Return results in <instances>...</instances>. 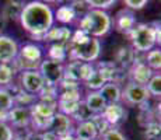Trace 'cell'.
<instances>
[{"instance_id":"f1b7e54d","label":"cell","mask_w":161,"mask_h":140,"mask_svg":"<svg viewBox=\"0 0 161 140\" xmlns=\"http://www.w3.org/2000/svg\"><path fill=\"white\" fill-rule=\"evenodd\" d=\"M105 83H107V81H105V80L103 79V76H101V74L98 73V71L95 70V67H94L92 74L83 84L86 86V88H87L88 91H98V90H100Z\"/></svg>"},{"instance_id":"9c48e42d","label":"cell","mask_w":161,"mask_h":140,"mask_svg":"<svg viewBox=\"0 0 161 140\" xmlns=\"http://www.w3.org/2000/svg\"><path fill=\"white\" fill-rule=\"evenodd\" d=\"M18 86L30 94L38 95V92L45 86V80L42 77V74L39 73V70H24L20 71Z\"/></svg>"},{"instance_id":"5bb4252c","label":"cell","mask_w":161,"mask_h":140,"mask_svg":"<svg viewBox=\"0 0 161 140\" xmlns=\"http://www.w3.org/2000/svg\"><path fill=\"white\" fill-rule=\"evenodd\" d=\"M103 116L107 119L112 127H118L120 123H123L128 119V109L122 102H116V104H108L103 111Z\"/></svg>"},{"instance_id":"4316f807","label":"cell","mask_w":161,"mask_h":140,"mask_svg":"<svg viewBox=\"0 0 161 140\" xmlns=\"http://www.w3.org/2000/svg\"><path fill=\"white\" fill-rule=\"evenodd\" d=\"M146 88L150 94V97H153L154 99H160L161 95V74L160 71H156V73L151 76V79L148 80V83L146 84Z\"/></svg>"},{"instance_id":"4fadbf2b","label":"cell","mask_w":161,"mask_h":140,"mask_svg":"<svg viewBox=\"0 0 161 140\" xmlns=\"http://www.w3.org/2000/svg\"><path fill=\"white\" fill-rule=\"evenodd\" d=\"M7 123L11 127H15V129H28L31 125L30 108L14 105L7 112Z\"/></svg>"},{"instance_id":"8fae6325","label":"cell","mask_w":161,"mask_h":140,"mask_svg":"<svg viewBox=\"0 0 161 140\" xmlns=\"http://www.w3.org/2000/svg\"><path fill=\"white\" fill-rule=\"evenodd\" d=\"M137 24L136 21V15L135 11L129 10V8H122L115 14V17L112 18V27L115 28L118 32L128 36L130 34V31L135 28V25Z\"/></svg>"},{"instance_id":"1f68e13d","label":"cell","mask_w":161,"mask_h":140,"mask_svg":"<svg viewBox=\"0 0 161 140\" xmlns=\"http://www.w3.org/2000/svg\"><path fill=\"white\" fill-rule=\"evenodd\" d=\"M92 112L88 109L87 107H86V104L83 102V99H81V102H80V105L77 107V109L73 112V115L70 118L73 119V122H84V120H90L92 118Z\"/></svg>"},{"instance_id":"5b68a950","label":"cell","mask_w":161,"mask_h":140,"mask_svg":"<svg viewBox=\"0 0 161 140\" xmlns=\"http://www.w3.org/2000/svg\"><path fill=\"white\" fill-rule=\"evenodd\" d=\"M58 111L56 105L48 104L44 101H36L35 104H32L30 107V114H31V125L30 129L32 130H48L49 125L52 122V116L55 115V112Z\"/></svg>"},{"instance_id":"30bf717a","label":"cell","mask_w":161,"mask_h":140,"mask_svg":"<svg viewBox=\"0 0 161 140\" xmlns=\"http://www.w3.org/2000/svg\"><path fill=\"white\" fill-rule=\"evenodd\" d=\"M154 73H156V71H153L146 64L144 58H139V53L136 56L133 64L128 69L129 81H133L136 84H142V86H146Z\"/></svg>"},{"instance_id":"2e32d148","label":"cell","mask_w":161,"mask_h":140,"mask_svg":"<svg viewBox=\"0 0 161 140\" xmlns=\"http://www.w3.org/2000/svg\"><path fill=\"white\" fill-rule=\"evenodd\" d=\"M94 67L107 83L115 81L120 84V81L123 80V71L125 70L119 69L114 62H97V63H94Z\"/></svg>"},{"instance_id":"ba28073f","label":"cell","mask_w":161,"mask_h":140,"mask_svg":"<svg viewBox=\"0 0 161 140\" xmlns=\"http://www.w3.org/2000/svg\"><path fill=\"white\" fill-rule=\"evenodd\" d=\"M94 71V63H86L79 60H69L64 63V77L77 83H84Z\"/></svg>"},{"instance_id":"7c38bea8","label":"cell","mask_w":161,"mask_h":140,"mask_svg":"<svg viewBox=\"0 0 161 140\" xmlns=\"http://www.w3.org/2000/svg\"><path fill=\"white\" fill-rule=\"evenodd\" d=\"M49 130L55 133L56 137H63L66 135H70L74 130V122L69 115H64L62 112L56 111L52 116V122L49 125Z\"/></svg>"},{"instance_id":"e575fe53","label":"cell","mask_w":161,"mask_h":140,"mask_svg":"<svg viewBox=\"0 0 161 140\" xmlns=\"http://www.w3.org/2000/svg\"><path fill=\"white\" fill-rule=\"evenodd\" d=\"M84 3L88 6V8H95V10H105L111 8L116 3V0H84Z\"/></svg>"},{"instance_id":"d4e9b609","label":"cell","mask_w":161,"mask_h":140,"mask_svg":"<svg viewBox=\"0 0 161 140\" xmlns=\"http://www.w3.org/2000/svg\"><path fill=\"white\" fill-rule=\"evenodd\" d=\"M13 101H14V105L30 108L31 105L35 104V102L38 101V97H36V95H34V94H30V92H27V91H24L23 88H20L13 95Z\"/></svg>"},{"instance_id":"277c9868","label":"cell","mask_w":161,"mask_h":140,"mask_svg":"<svg viewBox=\"0 0 161 140\" xmlns=\"http://www.w3.org/2000/svg\"><path fill=\"white\" fill-rule=\"evenodd\" d=\"M128 36L130 39V46L137 53H147L157 45L156 31H154L153 24H136Z\"/></svg>"},{"instance_id":"ffe728a7","label":"cell","mask_w":161,"mask_h":140,"mask_svg":"<svg viewBox=\"0 0 161 140\" xmlns=\"http://www.w3.org/2000/svg\"><path fill=\"white\" fill-rule=\"evenodd\" d=\"M73 135L79 140H95L100 139L97 132V127L92 123V120H84V122H79L74 126Z\"/></svg>"},{"instance_id":"6da1fadb","label":"cell","mask_w":161,"mask_h":140,"mask_svg":"<svg viewBox=\"0 0 161 140\" xmlns=\"http://www.w3.org/2000/svg\"><path fill=\"white\" fill-rule=\"evenodd\" d=\"M18 21L34 41H42V35L55 24L53 10L49 4L32 0L25 3Z\"/></svg>"},{"instance_id":"8992f818","label":"cell","mask_w":161,"mask_h":140,"mask_svg":"<svg viewBox=\"0 0 161 140\" xmlns=\"http://www.w3.org/2000/svg\"><path fill=\"white\" fill-rule=\"evenodd\" d=\"M150 94H148L146 86L142 84H136L133 81H128L125 87H122V97H120V102L125 107H139L143 104L144 101L150 99Z\"/></svg>"},{"instance_id":"7a4b0ae2","label":"cell","mask_w":161,"mask_h":140,"mask_svg":"<svg viewBox=\"0 0 161 140\" xmlns=\"http://www.w3.org/2000/svg\"><path fill=\"white\" fill-rule=\"evenodd\" d=\"M79 28L94 38H103L112 30V17L105 10H90L80 18Z\"/></svg>"},{"instance_id":"3957f363","label":"cell","mask_w":161,"mask_h":140,"mask_svg":"<svg viewBox=\"0 0 161 140\" xmlns=\"http://www.w3.org/2000/svg\"><path fill=\"white\" fill-rule=\"evenodd\" d=\"M103 43L98 38L87 36L79 43H67V59L86 63H94L100 59Z\"/></svg>"},{"instance_id":"836d02e7","label":"cell","mask_w":161,"mask_h":140,"mask_svg":"<svg viewBox=\"0 0 161 140\" xmlns=\"http://www.w3.org/2000/svg\"><path fill=\"white\" fill-rule=\"evenodd\" d=\"M91 120H92V123L95 125V127H97V132H98V136H103L105 132H107L109 127H112L109 125V123L107 122V119L103 116L101 114H94L92 115V118H91Z\"/></svg>"},{"instance_id":"484cf974","label":"cell","mask_w":161,"mask_h":140,"mask_svg":"<svg viewBox=\"0 0 161 140\" xmlns=\"http://www.w3.org/2000/svg\"><path fill=\"white\" fill-rule=\"evenodd\" d=\"M144 62L153 71H160L161 69V51L160 48H153L144 53Z\"/></svg>"},{"instance_id":"8d00e7d4","label":"cell","mask_w":161,"mask_h":140,"mask_svg":"<svg viewBox=\"0 0 161 140\" xmlns=\"http://www.w3.org/2000/svg\"><path fill=\"white\" fill-rule=\"evenodd\" d=\"M69 6L73 8L74 14H76V18H79V20L90 10L88 6L84 3V0H74V2H72V4H69Z\"/></svg>"},{"instance_id":"d6986e66","label":"cell","mask_w":161,"mask_h":140,"mask_svg":"<svg viewBox=\"0 0 161 140\" xmlns=\"http://www.w3.org/2000/svg\"><path fill=\"white\" fill-rule=\"evenodd\" d=\"M24 6L25 0H6L0 13L6 21H18Z\"/></svg>"},{"instance_id":"e0dca14e","label":"cell","mask_w":161,"mask_h":140,"mask_svg":"<svg viewBox=\"0 0 161 140\" xmlns=\"http://www.w3.org/2000/svg\"><path fill=\"white\" fill-rule=\"evenodd\" d=\"M72 36V30L66 25H52L48 31L42 35V41L51 43H63L67 45Z\"/></svg>"},{"instance_id":"7402d4cb","label":"cell","mask_w":161,"mask_h":140,"mask_svg":"<svg viewBox=\"0 0 161 140\" xmlns=\"http://www.w3.org/2000/svg\"><path fill=\"white\" fill-rule=\"evenodd\" d=\"M83 102L92 114H103L105 107L108 105L98 91H88L86 94V97L83 98Z\"/></svg>"},{"instance_id":"b9f144b4","label":"cell","mask_w":161,"mask_h":140,"mask_svg":"<svg viewBox=\"0 0 161 140\" xmlns=\"http://www.w3.org/2000/svg\"><path fill=\"white\" fill-rule=\"evenodd\" d=\"M13 140H28V137L25 135H15Z\"/></svg>"},{"instance_id":"52a82bcc","label":"cell","mask_w":161,"mask_h":140,"mask_svg":"<svg viewBox=\"0 0 161 140\" xmlns=\"http://www.w3.org/2000/svg\"><path fill=\"white\" fill-rule=\"evenodd\" d=\"M38 70L42 74V77H44L45 83L48 84L58 86L64 77V63L52 60V59H48V58H44L41 60Z\"/></svg>"},{"instance_id":"ee69618b","label":"cell","mask_w":161,"mask_h":140,"mask_svg":"<svg viewBox=\"0 0 161 140\" xmlns=\"http://www.w3.org/2000/svg\"><path fill=\"white\" fill-rule=\"evenodd\" d=\"M95 140H101V139H95Z\"/></svg>"},{"instance_id":"ab89813d","label":"cell","mask_w":161,"mask_h":140,"mask_svg":"<svg viewBox=\"0 0 161 140\" xmlns=\"http://www.w3.org/2000/svg\"><path fill=\"white\" fill-rule=\"evenodd\" d=\"M6 23L7 21L3 18V15H2V13H0V35L3 34V30H4V27H6Z\"/></svg>"},{"instance_id":"83f0119b","label":"cell","mask_w":161,"mask_h":140,"mask_svg":"<svg viewBox=\"0 0 161 140\" xmlns=\"http://www.w3.org/2000/svg\"><path fill=\"white\" fill-rule=\"evenodd\" d=\"M144 127V140H160L161 139V125L160 120L148 122Z\"/></svg>"},{"instance_id":"f35d334b","label":"cell","mask_w":161,"mask_h":140,"mask_svg":"<svg viewBox=\"0 0 161 140\" xmlns=\"http://www.w3.org/2000/svg\"><path fill=\"white\" fill-rule=\"evenodd\" d=\"M122 2L126 8H129V10H132V11H137V10H142V8L146 7L150 0H122Z\"/></svg>"},{"instance_id":"cb8c5ba5","label":"cell","mask_w":161,"mask_h":140,"mask_svg":"<svg viewBox=\"0 0 161 140\" xmlns=\"http://www.w3.org/2000/svg\"><path fill=\"white\" fill-rule=\"evenodd\" d=\"M48 59L64 63L67 60V45H63V43H51L48 48Z\"/></svg>"},{"instance_id":"d590c367","label":"cell","mask_w":161,"mask_h":140,"mask_svg":"<svg viewBox=\"0 0 161 140\" xmlns=\"http://www.w3.org/2000/svg\"><path fill=\"white\" fill-rule=\"evenodd\" d=\"M100 139L101 140H128V137L122 133V130L118 129V127H109Z\"/></svg>"},{"instance_id":"74e56055","label":"cell","mask_w":161,"mask_h":140,"mask_svg":"<svg viewBox=\"0 0 161 140\" xmlns=\"http://www.w3.org/2000/svg\"><path fill=\"white\" fill-rule=\"evenodd\" d=\"M15 136L14 129L8 123L0 122V140H13Z\"/></svg>"},{"instance_id":"d6a6232c","label":"cell","mask_w":161,"mask_h":140,"mask_svg":"<svg viewBox=\"0 0 161 140\" xmlns=\"http://www.w3.org/2000/svg\"><path fill=\"white\" fill-rule=\"evenodd\" d=\"M14 107L13 97L10 95V92L4 88L0 87V111H10Z\"/></svg>"},{"instance_id":"4dcf8cb0","label":"cell","mask_w":161,"mask_h":140,"mask_svg":"<svg viewBox=\"0 0 161 140\" xmlns=\"http://www.w3.org/2000/svg\"><path fill=\"white\" fill-rule=\"evenodd\" d=\"M80 102H81V99L80 101H73V99H58V111L62 112V114L64 115H69V116H72L73 112L77 109V107L80 105Z\"/></svg>"},{"instance_id":"60d3db41","label":"cell","mask_w":161,"mask_h":140,"mask_svg":"<svg viewBox=\"0 0 161 140\" xmlns=\"http://www.w3.org/2000/svg\"><path fill=\"white\" fill-rule=\"evenodd\" d=\"M58 140H77V137L73 133H70V135H66V136H63V137H58Z\"/></svg>"},{"instance_id":"9a60e30c","label":"cell","mask_w":161,"mask_h":140,"mask_svg":"<svg viewBox=\"0 0 161 140\" xmlns=\"http://www.w3.org/2000/svg\"><path fill=\"white\" fill-rule=\"evenodd\" d=\"M18 42L10 35H0V63H11L18 55Z\"/></svg>"},{"instance_id":"603a6c76","label":"cell","mask_w":161,"mask_h":140,"mask_svg":"<svg viewBox=\"0 0 161 140\" xmlns=\"http://www.w3.org/2000/svg\"><path fill=\"white\" fill-rule=\"evenodd\" d=\"M53 17L55 21L63 24V25H67V24H72L76 20V14H74L73 8L70 7L69 4H60L58 7L56 11H53Z\"/></svg>"},{"instance_id":"44dd1931","label":"cell","mask_w":161,"mask_h":140,"mask_svg":"<svg viewBox=\"0 0 161 140\" xmlns=\"http://www.w3.org/2000/svg\"><path fill=\"white\" fill-rule=\"evenodd\" d=\"M98 92L101 94V97L105 99L107 104H116V102H120V97H122V87H120L119 83L115 81H109L105 83Z\"/></svg>"},{"instance_id":"f546056e","label":"cell","mask_w":161,"mask_h":140,"mask_svg":"<svg viewBox=\"0 0 161 140\" xmlns=\"http://www.w3.org/2000/svg\"><path fill=\"white\" fill-rule=\"evenodd\" d=\"M14 70L10 63H0V87H6L14 80Z\"/></svg>"},{"instance_id":"7bdbcfd3","label":"cell","mask_w":161,"mask_h":140,"mask_svg":"<svg viewBox=\"0 0 161 140\" xmlns=\"http://www.w3.org/2000/svg\"><path fill=\"white\" fill-rule=\"evenodd\" d=\"M39 2L45 3V4H53V3H59V0H39Z\"/></svg>"},{"instance_id":"ac0fdd59","label":"cell","mask_w":161,"mask_h":140,"mask_svg":"<svg viewBox=\"0 0 161 140\" xmlns=\"http://www.w3.org/2000/svg\"><path fill=\"white\" fill-rule=\"evenodd\" d=\"M136 56H137V52H135V49L132 48L130 45H122L115 51L114 53V63L116 64L119 69L126 70L133 64Z\"/></svg>"}]
</instances>
